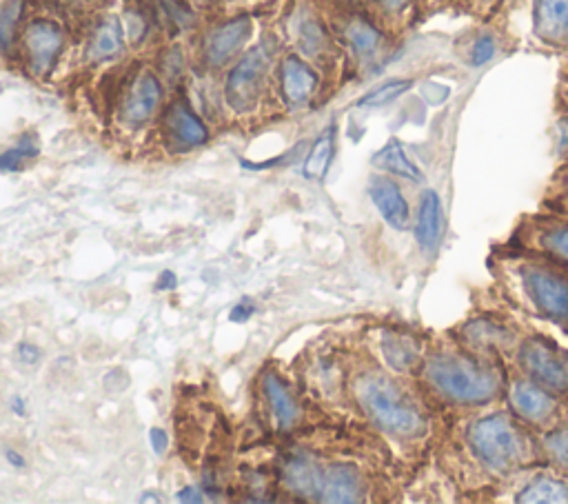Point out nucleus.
Returning a JSON list of instances; mask_svg holds the SVG:
<instances>
[{
  "instance_id": "obj_12",
  "label": "nucleus",
  "mask_w": 568,
  "mask_h": 504,
  "mask_svg": "<svg viewBox=\"0 0 568 504\" xmlns=\"http://www.w3.org/2000/svg\"><path fill=\"white\" fill-rule=\"evenodd\" d=\"M524 282L537 309L544 311L546 316L553 318L568 316V287L562 280L546 274V271L529 269L524 274Z\"/></svg>"
},
{
  "instance_id": "obj_20",
  "label": "nucleus",
  "mask_w": 568,
  "mask_h": 504,
  "mask_svg": "<svg viewBox=\"0 0 568 504\" xmlns=\"http://www.w3.org/2000/svg\"><path fill=\"white\" fill-rule=\"evenodd\" d=\"M535 29L546 38L568 32V0H537Z\"/></svg>"
},
{
  "instance_id": "obj_21",
  "label": "nucleus",
  "mask_w": 568,
  "mask_h": 504,
  "mask_svg": "<svg viewBox=\"0 0 568 504\" xmlns=\"http://www.w3.org/2000/svg\"><path fill=\"white\" fill-rule=\"evenodd\" d=\"M513 407L522 413L524 418L529 420H542L551 413L553 402L546 396L542 389H537L533 385H515L511 391Z\"/></svg>"
},
{
  "instance_id": "obj_36",
  "label": "nucleus",
  "mask_w": 568,
  "mask_h": 504,
  "mask_svg": "<svg viewBox=\"0 0 568 504\" xmlns=\"http://www.w3.org/2000/svg\"><path fill=\"white\" fill-rule=\"evenodd\" d=\"M145 29H147L145 18H142L138 12L129 14V34H131V38L140 40L142 36H145Z\"/></svg>"
},
{
  "instance_id": "obj_9",
  "label": "nucleus",
  "mask_w": 568,
  "mask_h": 504,
  "mask_svg": "<svg viewBox=\"0 0 568 504\" xmlns=\"http://www.w3.org/2000/svg\"><path fill=\"white\" fill-rule=\"evenodd\" d=\"M364 498V482L360 471L351 465H329L320 469L318 498L320 502H360Z\"/></svg>"
},
{
  "instance_id": "obj_16",
  "label": "nucleus",
  "mask_w": 568,
  "mask_h": 504,
  "mask_svg": "<svg viewBox=\"0 0 568 504\" xmlns=\"http://www.w3.org/2000/svg\"><path fill=\"white\" fill-rule=\"evenodd\" d=\"M123 45V25H120L116 18H105L103 23L94 29V34H91L87 54L94 63H107V60L116 58L123 52Z\"/></svg>"
},
{
  "instance_id": "obj_28",
  "label": "nucleus",
  "mask_w": 568,
  "mask_h": 504,
  "mask_svg": "<svg viewBox=\"0 0 568 504\" xmlns=\"http://www.w3.org/2000/svg\"><path fill=\"white\" fill-rule=\"evenodd\" d=\"M384 354H387L391 365H395L398 369H404L407 365H411V360L415 356V351L409 349L407 340H384Z\"/></svg>"
},
{
  "instance_id": "obj_25",
  "label": "nucleus",
  "mask_w": 568,
  "mask_h": 504,
  "mask_svg": "<svg viewBox=\"0 0 568 504\" xmlns=\"http://www.w3.org/2000/svg\"><path fill=\"white\" fill-rule=\"evenodd\" d=\"M25 16V0H7L0 7V49L7 52L14 45L18 27Z\"/></svg>"
},
{
  "instance_id": "obj_40",
  "label": "nucleus",
  "mask_w": 568,
  "mask_h": 504,
  "mask_svg": "<svg viewBox=\"0 0 568 504\" xmlns=\"http://www.w3.org/2000/svg\"><path fill=\"white\" fill-rule=\"evenodd\" d=\"M9 407H12V411L16 413V416H27V405H25V398H20V396H14L12 402H9Z\"/></svg>"
},
{
  "instance_id": "obj_18",
  "label": "nucleus",
  "mask_w": 568,
  "mask_h": 504,
  "mask_svg": "<svg viewBox=\"0 0 568 504\" xmlns=\"http://www.w3.org/2000/svg\"><path fill=\"white\" fill-rule=\"evenodd\" d=\"M336 151V125H329L311 145L307 158H304L302 174L307 180H322L327 174Z\"/></svg>"
},
{
  "instance_id": "obj_2",
  "label": "nucleus",
  "mask_w": 568,
  "mask_h": 504,
  "mask_svg": "<svg viewBox=\"0 0 568 504\" xmlns=\"http://www.w3.org/2000/svg\"><path fill=\"white\" fill-rule=\"evenodd\" d=\"M426 380L444 398L455 402H484L491 400L500 380L489 369H482L478 362L460 356H435L426 362Z\"/></svg>"
},
{
  "instance_id": "obj_4",
  "label": "nucleus",
  "mask_w": 568,
  "mask_h": 504,
  "mask_svg": "<svg viewBox=\"0 0 568 504\" xmlns=\"http://www.w3.org/2000/svg\"><path fill=\"white\" fill-rule=\"evenodd\" d=\"M471 447L486 465L504 471L520 462L524 456V445L520 433L515 431L504 416H491L475 422L469 433Z\"/></svg>"
},
{
  "instance_id": "obj_14",
  "label": "nucleus",
  "mask_w": 568,
  "mask_h": 504,
  "mask_svg": "<svg viewBox=\"0 0 568 504\" xmlns=\"http://www.w3.org/2000/svg\"><path fill=\"white\" fill-rule=\"evenodd\" d=\"M415 236L424 254H429L440 243L442 236V200L433 189L426 191L420 200V214H418V227H415Z\"/></svg>"
},
{
  "instance_id": "obj_7",
  "label": "nucleus",
  "mask_w": 568,
  "mask_h": 504,
  "mask_svg": "<svg viewBox=\"0 0 568 504\" xmlns=\"http://www.w3.org/2000/svg\"><path fill=\"white\" fill-rule=\"evenodd\" d=\"M251 18L236 16L229 18L218 27H213L202 43V56L209 67H222L236 56L247 40L251 38Z\"/></svg>"
},
{
  "instance_id": "obj_39",
  "label": "nucleus",
  "mask_w": 568,
  "mask_h": 504,
  "mask_svg": "<svg viewBox=\"0 0 568 504\" xmlns=\"http://www.w3.org/2000/svg\"><path fill=\"white\" fill-rule=\"evenodd\" d=\"M5 456H7V462H9V465H14L16 469H23V467L27 465V460H25L23 456H20L18 451H14V449H7V451H5Z\"/></svg>"
},
{
  "instance_id": "obj_33",
  "label": "nucleus",
  "mask_w": 568,
  "mask_h": 504,
  "mask_svg": "<svg viewBox=\"0 0 568 504\" xmlns=\"http://www.w3.org/2000/svg\"><path fill=\"white\" fill-rule=\"evenodd\" d=\"M16 356L20 362H23V365L34 367L43 354H40V349L32 345V342H20V345L16 347Z\"/></svg>"
},
{
  "instance_id": "obj_31",
  "label": "nucleus",
  "mask_w": 568,
  "mask_h": 504,
  "mask_svg": "<svg viewBox=\"0 0 568 504\" xmlns=\"http://www.w3.org/2000/svg\"><path fill=\"white\" fill-rule=\"evenodd\" d=\"M549 449L557 460L568 465V431H560L549 436Z\"/></svg>"
},
{
  "instance_id": "obj_3",
  "label": "nucleus",
  "mask_w": 568,
  "mask_h": 504,
  "mask_svg": "<svg viewBox=\"0 0 568 504\" xmlns=\"http://www.w3.org/2000/svg\"><path fill=\"white\" fill-rule=\"evenodd\" d=\"M273 47L269 40H262L260 45L242 56L236 65L231 67L225 83V96L227 103L236 109V112H249L258 105V98L262 87H265L267 72L273 58Z\"/></svg>"
},
{
  "instance_id": "obj_17",
  "label": "nucleus",
  "mask_w": 568,
  "mask_h": 504,
  "mask_svg": "<svg viewBox=\"0 0 568 504\" xmlns=\"http://www.w3.org/2000/svg\"><path fill=\"white\" fill-rule=\"evenodd\" d=\"M320 469H322L320 465L307 458H291L287 465H284L282 478L287 482V487L291 491H296L298 496L316 500L320 485Z\"/></svg>"
},
{
  "instance_id": "obj_5",
  "label": "nucleus",
  "mask_w": 568,
  "mask_h": 504,
  "mask_svg": "<svg viewBox=\"0 0 568 504\" xmlns=\"http://www.w3.org/2000/svg\"><path fill=\"white\" fill-rule=\"evenodd\" d=\"M63 29H60L54 20L36 18L25 27L23 34V47L27 63L32 67V72L38 76H45L52 72L56 60L63 52Z\"/></svg>"
},
{
  "instance_id": "obj_1",
  "label": "nucleus",
  "mask_w": 568,
  "mask_h": 504,
  "mask_svg": "<svg viewBox=\"0 0 568 504\" xmlns=\"http://www.w3.org/2000/svg\"><path fill=\"white\" fill-rule=\"evenodd\" d=\"M355 393L367 416L398 438H418L426 431V422L400 389L382 376H362L355 385Z\"/></svg>"
},
{
  "instance_id": "obj_8",
  "label": "nucleus",
  "mask_w": 568,
  "mask_h": 504,
  "mask_svg": "<svg viewBox=\"0 0 568 504\" xmlns=\"http://www.w3.org/2000/svg\"><path fill=\"white\" fill-rule=\"evenodd\" d=\"M160 103H162L160 80L156 78V74H151L149 69H145V72H140L134 80H131L123 103H120V120L129 127L145 125L147 120L154 118Z\"/></svg>"
},
{
  "instance_id": "obj_32",
  "label": "nucleus",
  "mask_w": 568,
  "mask_h": 504,
  "mask_svg": "<svg viewBox=\"0 0 568 504\" xmlns=\"http://www.w3.org/2000/svg\"><path fill=\"white\" fill-rule=\"evenodd\" d=\"M495 54V45L491 38H480L478 43L473 47V65H484L486 60H491Z\"/></svg>"
},
{
  "instance_id": "obj_29",
  "label": "nucleus",
  "mask_w": 568,
  "mask_h": 504,
  "mask_svg": "<svg viewBox=\"0 0 568 504\" xmlns=\"http://www.w3.org/2000/svg\"><path fill=\"white\" fill-rule=\"evenodd\" d=\"M162 9H165V14L169 16V20L178 27H187L191 23V14L189 9L180 3V0H160Z\"/></svg>"
},
{
  "instance_id": "obj_11",
  "label": "nucleus",
  "mask_w": 568,
  "mask_h": 504,
  "mask_svg": "<svg viewBox=\"0 0 568 504\" xmlns=\"http://www.w3.org/2000/svg\"><path fill=\"white\" fill-rule=\"evenodd\" d=\"M280 92L282 98L287 100V105L291 107H302L307 105L311 96L316 94L318 89V76L313 69L304 63L298 56H287L280 63Z\"/></svg>"
},
{
  "instance_id": "obj_37",
  "label": "nucleus",
  "mask_w": 568,
  "mask_h": 504,
  "mask_svg": "<svg viewBox=\"0 0 568 504\" xmlns=\"http://www.w3.org/2000/svg\"><path fill=\"white\" fill-rule=\"evenodd\" d=\"M176 287H178V276L174 274V271H169V269L162 271V274L158 276L156 289L158 291H174Z\"/></svg>"
},
{
  "instance_id": "obj_26",
  "label": "nucleus",
  "mask_w": 568,
  "mask_h": 504,
  "mask_svg": "<svg viewBox=\"0 0 568 504\" xmlns=\"http://www.w3.org/2000/svg\"><path fill=\"white\" fill-rule=\"evenodd\" d=\"M409 87H411L409 80H391V83L373 89V92L364 96L358 105L360 107H382V105L391 103V100H395L398 96H402Z\"/></svg>"
},
{
  "instance_id": "obj_6",
  "label": "nucleus",
  "mask_w": 568,
  "mask_h": 504,
  "mask_svg": "<svg viewBox=\"0 0 568 504\" xmlns=\"http://www.w3.org/2000/svg\"><path fill=\"white\" fill-rule=\"evenodd\" d=\"M522 365L533 380L555 391H568V356L549 342L529 340L522 349Z\"/></svg>"
},
{
  "instance_id": "obj_30",
  "label": "nucleus",
  "mask_w": 568,
  "mask_h": 504,
  "mask_svg": "<svg viewBox=\"0 0 568 504\" xmlns=\"http://www.w3.org/2000/svg\"><path fill=\"white\" fill-rule=\"evenodd\" d=\"M258 311V305L256 302H253L249 296H245L242 298L236 307L231 309V314H229V320L231 322H247L253 314H256Z\"/></svg>"
},
{
  "instance_id": "obj_19",
  "label": "nucleus",
  "mask_w": 568,
  "mask_h": 504,
  "mask_svg": "<svg viewBox=\"0 0 568 504\" xmlns=\"http://www.w3.org/2000/svg\"><path fill=\"white\" fill-rule=\"evenodd\" d=\"M373 165L384 169V171H389V174L415 180V183H420V180H422L420 167L413 163L411 156L407 154V149L402 147L400 140H391V143L384 145L378 151V154L373 156Z\"/></svg>"
},
{
  "instance_id": "obj_34",
  "label": "nucleus",
  "mask_w": 568,
  "mask_h": 504,
  "mask_svg": "<svg viewBox=\"0 0 568 504\" xmlns=\"http://www.w3.org/2000/svg\"><path fill=\"white\" fill-rule=\"evenodd\" d=\"M546 245L568 260V229L553 231V234L546 238Z\"/></svg>"
},
{
  "instance_id": "obj_41",
  "label": "nucleus",
  "mask_w": 568,
  "mask_h": 504,
  "mask_svg": "<svg viewBox=\"0 0 568 504\" xmlns=\"http://www.w3.org/2000/svg\"><path fill=\"white\" fill-rule=\"evenodd\" d=\"M378 3H380L384 9H389V12H398V9H402L404 5H407L409 0H378Z\"/></svg>"
},
{
  "instance_id": "obj_22",
  "label": "nucleus",
  "mask_w": 568,
  "mask_h": 504,
  "mask_svg": "<svg viewBox=\"0 0 568 504\" xmlns=\"http://www.w3.org/2000/svg\"><path fill=\"white\" fill-rule=\"evenodd\" d=\"M517 502H529V504H542V502H568V487L560 480H551V478H540L535 480L533 485L526 487L520 496H517Z\"/></svg>"
},
{
  "instance_id": "obj_10",
  "label": "nucleus",
  "mask_w": 568,
  "mask_h": 504,
  "mask_svg": "<svg viewBox=\"0 0 568 504\" xmlns=\"http://www.w3.org/2000/svg\"><path fill=\"white\" fill-rule=\"evenodd\" d=\"M165 129L171 145L178 149H194L205 145L209 140V129L200 116L191 109L185 100L171 105L165 114Z\"/></svg>"
},
{
  "instance_id": "obj_24",
  "label": "nucleus",
  "mask_w": 568,
  "mask_h": 504,
  "mask_svg": "<svg viewBox=\"0 0 568 504\" xmlns=\"http://www.w3.org/2000/svg\"><path fill=\"white\" fill-rule=\"evenodd\" d=\"M38 143L34 136H23L18 140V145L7 149L0 154V174H14V171L23 169L29 160L38 156Z\"/></svg>"
},
{
  "instance_id": "obj_35",
  "label": "nucleus",
  "mask_w": 568,
  "mask_h": 504,
  "mask_svg": "<svg viewBox=\"0 0 568 504\" xmlns=\"http://www.w3.org/2000/svg\"><path fill=\"white\" fill-rule=\"evenodd\" d=\"M149 445H151V449H154V453H158V456H162V453H165L167 447H169L167 431L160 429V427H151V429H149Z\"/></svg>"
},
{
  "instance_id": "obj_15",
  "label": "nucleus",
  "mask_w": 568,
  "mask_h": 504,
  "mask_svg": "<svg viewBox=\"0 0 568 504\" xmlns=\"http://www.w3.org/2000/svg\"><path fill=\"white\" fill-rule=\"evenodd\" d=\"M262 391H265L271 416H273V420L278 422V427L289 429V427L296 425L298 413H300L298 405L289 393L287 385H284V382L276 374H267L265 378H262Z\"/></svg>"
},
{
  "instance_id": "obj_27",
  "label": "nucleus",
  "mask_w": 568,
  "mask_h": 504,
  "mask_svg": "<svg viewBox=\"0 0 568 504\" xmlns=\"http://www.w3.org/2000/svg\"><path fill=\"white\" fill-rule=\"evenodd\" d=\"M298 43L307 54H318L324 43H327V38H324L322 27L316 20H304L298 29Z\"/></svg>"
},
{
  "instance_id": "obj_13",
  "label": "nucleus",
  "mask_w": 568,
  "mask_h": 504,
  "mask_svg": "<svg viewBox=\"0 0 568 504\" xmlns=\"http://www.w3.org/2000/svg\"><path fill=\"white\" fill-rule=\"evenodd\" d=\"M369 196L373 200V205L378 207L380 216L387 220L393 229L402 231L409 227V218H411L409 205L393 180L382 178V176L373 178L369 185Z\"/></svg>"
},
{
  "instance_id": "obj_23",
  "label": "nucleus",
  "mask_w": 568,
  "mask_h": 504,
  "mask_svg": "<svg viewBox=\"0 0 568 504\" xmlns=\"http://www.w3.org/2000/svg\"><path fill=\"white\" fill-rule=\"evenodd\" d=\"M344 36H347L353 52L360 56L373 54L380 45V32L364 18H353L347 25V32H344Z\"/></svg>"
},
{
  "instance_id": "obj_38",
  "label": "nucleus",
  "mask_w": 568,
  "mask_h": 504,
  "mask_svg": "<svg viewBox=\"0 0 568 504\" xmlns=\"http://www.w3.org/2000/svg\"><path fill=\"white\" fill-rule=\"evenodd\" d=\"M178 500L180 502H202L205 500V493H200L198 487H185L178 491Z\"/></svg>"
}]
</instances>
